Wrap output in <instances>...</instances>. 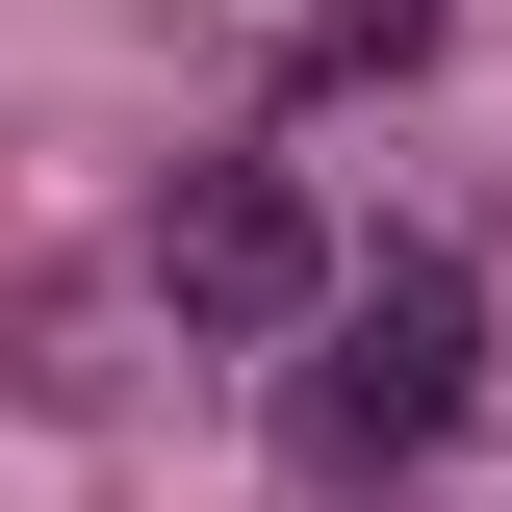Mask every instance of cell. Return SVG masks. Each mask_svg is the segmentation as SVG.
<instances>
[{
	"label": "cell",
	"mask_w": 512,
	"mask_h": 512,
	"mask_svg": "<svg viewBox=\"0 0 512 512\" xmlns=\"http://www.w3.org/2000/svg\"><path fill=\"white\" fill-rule=\"evenodd\" d=\"M308 461H359V487H410V461L487 410V256H436V231H384V256H333V308H308Z\"/></svg>",
	"instance_id": "1"
},
{
	"label": "cell",
	"mask_w": 512,
	"mask_h": 512,
	"mask_svg": "<svg viewBox=\"0 0 512 512\" xmlns=\"http://www.w3.org/2000/svg\"><path fill=\"white\" fill-rule=\"evenodd\" d=\"M154 308L231 333V359H256V333H308V308H333V205H308V154H205V180L154 205Z\"/></svg>",
	"instance_id": "2"
}]
</instances>
